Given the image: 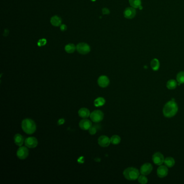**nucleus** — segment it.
I'll list each match as a JSON object with an SVG mask.
<instances>
[{
    "instance_id": "nucleus-1",
    "label": "nucleus",
    "mask_w": 184,
    "mask_h": 184,
    "mask_svg": "<svg viewBox=\"0 0 184 184\" xmlns=\"http://www.w3.org/2000/svg\"><path fill=\"white\" fill-rule=\"evenodd\" d=\"M172 99L168 101L163 108V114L166 118H171L175 116L178 110V105Z\"/></svg>"
},
{
    "instance_id": "nucleus-2",
    "label": "nucleus",
    "mask_w": 184,
    "mask_h": 184,
    "mask_svg": "<svg viewBox=\"0 0 184 184\" xmlns=\"http://www.w3.org/2000/svg\"><path fill=\"white\" fill-rule=\"evenodd\" d=\"M22 128L25 133L28 135H31L36 131V125L33 120L26 118L22 122Z\"/></svg>"
},
{
    "instance_id": "nucleus-3",
    "label": "nucleus",
    "mask_w": 184,
    "mask_h": 184,
    "mask_svg": "<svg viewBox=\"0 0 184 184\" xmlns=\"http://www.w3.org/2000/svg\"><path fill=\"white\" fill-rule=\"evenodd\" d=\"M123 175L127 180H135L136 179H138L139 176L140 175V171L136 168L130 167L124 171Z\"/></svg>"
},
{
    "instance_id": "nucleus-4",
    "label": "nucleus",
    "mask_w": 184,
    "mask_h": 184,
    "mask_svg": "<svg viewBox=\"0 0 184 184\" xmlns=\"http://www.w3.org/2000/svg\"><path fill=\"white\" fill-rule=\"evenodd\" d=\"M90 118L93 122L99 123L103 120L104 114L101 110H95L90 114Z\"/></svg>"
},
{
    "instance_id": "nucleus-5",
    "label": "nucleus",
    "mask_w": 184,
    "mask_h": 184,
    "mask_svg": "<svg viewBox=\"0 0 184 184\" xmlns=\"http://www.w3.org/2000/svg\"><path fill=\"white\" fill-rule=\"evenodd\" d=\"M136 9L131 7H127L124 10L123 14L124 16L127 19H133L136 15Z\"/></svg>"
},
{
    "instance_id": "nucleus-6",
    "label": "nucleus",
    "mask_w": 184,
    "mask_h": 184,
    "mask_svg": "<svg viewBox=\"0 0 184 184\" xmlns=\"http://www.w3.org/2000/svg\"><path fill=\"white\" fill-rule=\"evenodd\" d=\"M29 155V150L25 146L20 147L17 151V156L20 159H25Z\"/></svg>"
},
{
    "instance_id": "nucleus-7",
    "label": "nucleus",
    "mask_w": 184,
    "mask_h": 184,
    "mask_svg": "<svg viewBox=\"0 0 184 184\" xmlns=\"http://www.w3.org/2000/svg\"><path fill=\"white\" fill-rule=\"evenodd\" d=\"M76 49L78 52L83 55L88 54L90 51V46L86 43H81L78 44L76 47Z\"/></svg>"
},
{
    "instance_id": "nucleus-8",
    "label": "nucleus",
    "mask_w": 184,
    "mask_h": 184,
    "mask_svg": "<svg viewBox=\"0 0 184 184\" xmlns=\"http://www.w3.org/2000/svg\"><path fill=\"white\" fill-rule=\"evenodd\" d=\"M164 157L160 152H156L152 156V160L156 165H162L164 163Z\"/></svg>"
},
{
    "instance_id": "nucleus-9",
    "label": "nucleus",
    "mask_w": 184,
    "mask_h": 184,
    "mask_svg": "<svg viewBox=\"0 0 184 184\" xmlns=\"http://www.w3.org/2000/svg\"><path fill=\"white\" fill-rule=\"evenodd\" d=\"M153 170V166L150 163H145L141 166L140 169V173L141 175H147L151 173Z\"/></svg>"
},
{
    "instance_id": "nucleus-10",
    "label": "nucleus",
    "mask_w": 184,
    "mask_h": 184,
    "mask_svg": "<svg viewBox=\"0 0 184 184\" xmlns=\"http://www.w3.org/2000/svg\"><path fill=\"white\" fill-rule=\"evenodd\" d=\"M25 143L27 147L33 149L37 146L38 141L36 138L34 137H30L25 139Z\"/></svg>"
},
{
    "instance_id": "nucleus-11",
    "label": "nucleus",
    "mask_w": 184,
    "mask_h": 184,
    "mask_svg": "<svg viewBox=\"0 0 184 184\" xmlns=\"http://www.w3.org/2000/svg\"><path fill=\"white\" fill-rule=\"evenodd\" d=\"M98 143L101 147H107L110 144V139L106 135H101L98 138Z\"/></svg>"
},
{
    "instance_id": "nucleus-12",
    "label": "nucleus",
    "mask_w": 184,
    "mask_h": 184,
    "mask_svg": "<svg viewBox=\"0 0 184 184\" xmlns=\"http://www.w3.org/2000/svg\"><path fill=\"white\" fill-rule=\"evenodd\" d=\"M168 169L166 165H160L157 169V175L160 178H164L168 175Z\"/></svg>"
},
{
    "instance_id": "nucleus-13",
    "label": "nucleus",
    "mask_w": 184,
    "mask_h": 184,
    "mask_svg": "<svg viewBox=\"0 0 184 184\" xmlns=\"http://www.w3.org/2000/svg\"><path fill=\"white\" fill-rule=\"evenodd\" d=\"M110 83V80L106 76H101L98 78V84L101 88L107 87Z\"/></svg>"
},
{
    "instance_id": "nucleus-14",
    "label": "nucleus",
    "mask_w": 184,
    "mask_h": 184,
    "mask_svg": "<svg viewBox=\"0 0 184 184\" xmlns=\"http://www.w3.org/2000/svg\"><path fill=\"white\" fill-rule=\"evenodd\" d=\"M79 125L80 129L83 130H88L92 126V123L89 120L84 118L80 122Z\"/></svg>"
},
{
    "instance_id": "nucleus-15",
    "label": "nucleus",
    "mask_w": 184,
    "mask_h": 184,
    "mask_svg": "<svg viewBox=\"0 0 184 184\" xmlns=\"http://www.w3.org/2000/svg\"><path fill=\"white\" fill-rule=\"evenodd\" d=\"M78 114L83 118H87L90 115V111L86 108H82L78 111Z\"/></svg>"
},
{
    "instance_id": "nucleus-16",
    "label": "nucleus",
    "mask_w": 184,
    "mask_h": 184,
    "mask_svg": "<svg viewBox=\"0 0 184 184\" xmlns=\"http://www.w3.org/2000/svg\"><path fill=\"white\" fill-rule=\"evenodd\" d=\"M14 139L15 143L19 146H21L23 144L24 138L23 137V136L20 134L15 135L14 137Z\"/></svg>"
},
{
    "instance_id": "nucleus-17",
    "label": "nucleus",
    "mask_w": 184,
    "mask_h": 184,
    "mask_svg": "<svg viewBox=\"0 0 184 184\" xmlns=\"http://www.w3.org/2000/svg\"><path fill=\"white\" fill-rule=\"evenodd\" d=\"M151 67L154 71L159 70L160 67V62L156 58H154L151 62Z\"/></svg>"
},
{
    "instance_id": "nucleus-18",
    "label": "nucleus",
    "mask_w": 184,
    "mask_h": 184,
    "mask_svg": "<svg viewBox=\"0 0 184 184\" xmlns=\"http://www.w3.org/2000/svg\"><path fill=\"white\" fill-rule=\"evenodd\" d=\"M129 3L131 7L137 9L141 6V0H129Z\"/></svg>"
},
{
    "instance_id": "nucleus-19",
    "label": "nucleus",
    "mask_w": 184,
    "mask_h": 184,
    "mask_svg": "<svg viewBox=\"0 0 184 184\" xmlns=\"http://www.w3.org/2000/svg\"><path fill=\"white\" fill-rule=\"evenodd\" d=\"M164 163L167 167H172L175 165V160L172 157H167L164 160Z\"/></svg>"
},
{
    "instance_id": "nucleus-20",
    "label": "nucleus",
    "mask_w": 184,
    "mask_h": 184,
    "mask_svg": "<svg viewBox=\"0 0 184 184\" xmlns=\"http://www.w3.org/2000/svg\"><path fill=\"white\" fill-rule=\"evenodd\" d=\"M51 23L54 26L57 27L61 25V19H60V17H59L57 16H54L51 19Z\"/></svg>"
},
{
    "instance_id": "nucleus-21",
    "label": "nucleus",
    "mask_w": 184,
    "mask_h": 184,
    "mask_svg": "<svg viewBox=\"0 0 184 184\" xmlns=\"http://www.w3.org/2000/svg\"><path fill=\"white\" fill-rule=\"evenodd\" d=\"M177 86V82L175 80H169L166 84L167 88L170 90L175 89Z\"/></svg>"
},
{
    "instance_id": "nucleus-22",
    "label": "nucleus",
    "mask_w": 184,
    "mask_h": 184,
    "mask_svg": "<svg viewBox=\"0 0 184 184\" xmlns=\"http://www.w3.org/2000/svg\"><path fill=\"white\" fill-rule=\"evenodd\" d=\"M105 103V100L103 97H98L94 101V105L95 106L98 107V106H101L104 105Z\"/></svg>"
},
{
    "instance_id": "nucleus-23",
    "label": "nucleus",
    "mask_w": 184,
    "mask_h": 184,
    "mask_svg": "<svg viewBox=\"0 0 184 184\" xmlns=\"http://www.w3.org/2000/svg\"><path fill=\"white\" fill-rule=\"evenodd\" d=\"M177 80L179 85L184 83V71L179 72L177 76Z\"/></svg>"
},
{
    "instance_id": "nucleus-24",
    "label": "nucleus",
    "mask_w": 184,
    "mask_h": 184,
    "mask_svg": "<svg viewBox=\"0 0 184 184\" xmlns=\"http://www.w3.org/2000/svg\"><path fill=\"white\" fill-rule=\"evenodd\" d=\"M100 128H101V126L99 125H97V124L92 125L91 126V127L89 129V133H90V134L93 135L97 133V131L99 130Z\"/></svg>"
},
{
    "instance_id": "nucleus-25",
    "label": "nucleus",
    "mask_w": 184,
    "mask_h": 184,
    "mask_svg": "<svg viewBox=\"0 0 184 184\" xmlns=\"http://www.w3.org/2000/svg\"><path fill=\"white\" fill-rule=\"evenodd\" d=\"M111 143L114 145H117L120 144L121 141V139L119 135H114L110 138Z\"/></svg>"
},
{
    "instance_id": "nucleus-26",
    "label": "nucleus",
    "mask_w": 184,
    "mask_h": 184,
    "mask_svg": "<svg viewBox=\"0 0 184 184\" xmlns=\"http://www.w3.org/2000/svg\"><path fill=\"white\" fill-rule=\"evenodd\" d=\"M76 49L75 46L72 44H69L65 47V50L68 53H72L75 51Z\"/></svg>"
},
{
    "instance_id": "nucleus-27",
    "label": "nucleus",
    "mask_w": 184,
    "mask_h": 184,
    "mask_svg": "<svg viewBox=\"0 0 184 184\" xmlns=\"http://www.w3.org/2000/svg\"><path fill=\"white\" fill-rule=\"evenodd\" d=\"M138 182L141 184H146L148 181L147 178L145 175H140L138 178Z\"/></svg>"
},
{
    "instance_id": "nucleus-28",
    "label": "nucleus",
    "mask_w": 184,
    "mask_h": 184,
    "mask_svg": "<svg viewBox=\"0 0 184 184\" xmlns=\"http://www.w3.org/2000/svg\"><path fill=\"white\" fill-rule=\"evenodd\" d=\"M46 40H45V39H41V40H40V41H38V45L39 46H43L46 44Z\"/></svg>"
},
{
    "instance_id": "nucleus-29",
    "label": "nucleus",
    "mask_w": 184,
    "mask_h": 184,
    "mask_svg": "<svg viewBox=\"0 0 184 184\" xmlns=\"http://www.w3.org/2000/svg\"><path fill=\"white\" fill-rule=\"evenodd\" d=\"M102 12L104 15H108L110 14V11L107 8H103L102 10Z\"/></svg>"
},
{
    "instance_id": "nucleus-30",
    "label": "nucleus",
    "mask_w": 184,
    "mask_h": 184,
    "mask_svg": "<svg viewBox=\"0 0 184 184\" xmlns=\"http://www.w3.org/2000/svg\"><path fill=\"white\" fill-rule=\"evenodd\" d=\"M64 123V119H60L58 120V123L59 125H62Z\"/></svg>"
},
{
    "instance_id": "nucleus-31",
    "label": "nucleus",
    "mask_w": 184,
    "mask_h": 184,
    "mask_svg": "<svg viewBox=\"0 0 184 184\" xmlns=\"http://www.w3.org/2000/svg\"><path fill=\"white\" fill-rule=\"evenodd\" d=\"M61 30L62 31H65L66 29H67V27H66V25H62L61 26Z\"/></svg>"
},
{
    "instance_id": "nucleus-32",
    "label": "nucleus",
    "mask_w": 184,
    "mask_h": 184,
    "mask_svg": "<svg viewBox=\"0 0 184 184\" xmlns=\"http://www.w3.org/2000/svg\"><path fill=\"white\" fill-rule=\"evenodd\" d=\"M92 1H95L96 0H92Z\"/></svg>"
}]
</instances>
